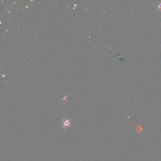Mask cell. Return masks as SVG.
Instances as JSON below:
<instances>
[{
  "instance_id": "6da1fadb",
  "label": "cell",
  "mask_w": 161,
  "mask_h": 161,
  "mask_svg": "<svg viewBox=\"0 0 161 161\" xmlns=\"http://www.w3.org/2000/svg\"><path fill=\"white\" fill-rule=\"evenodd\" d=\"M64 123H65V125H66V126H67L69 124V121L68 120H64Z\"/></svg>"
}]
</instances>
